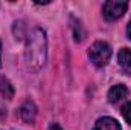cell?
Listing matches in <instances>:
<instances>
[{
  "label": "cell",
  "mask_w": 131,
  "mask_h": 130,
  "mask_svg": "<svg viewBox=\"0 0 131 130\" xmlns=\"http://www.w3.org/2000/svg\"><path fill=\"white\" fill-rule=\"evenodd\" d=\"M20 116L25 123L28 124H32L35 121V116H37V106L34 104L32 99H26L23 103V106L20 107Z\"/></svg>",
  "instance_id": "277c9868"
},
{
  "label": "cell",
  "mask_w": 131,
  "mask_h": 130,
  "mask_svg": "<svg viewBox=\"0 0 131 130\" xmlns=\"http://www.w3.org/2000/svg\"><path fill=\"white\" fill-rule=\"evenodd\" d=\"M89 57H90L92 63L95 66L102 67V66L107 64L110 61V58H111V48L105 41H96L89 49Z\"/></svg>",
  "instance_id": "7a4b0ae2"
},
{
  "label": "cell",
  "mask_w": 131,
  "mask_h": 130,
  "mask_svg": "<svg viewBox=\"0 0 131 130\" xmlns=\"http://www.w3.org/2000/svg\"><path fill=\"white\" fill-rule=\"evenodd\" d=\"M127 95H128V89L124 84H116V86H113L108 90V101L111 104H117V103H121Z\"/></svg>",
  "instance_id": "5b68a950"
},
{
  "label": "cell",
  "mask_w": 131,
  "mask_h": 130,
  "mask_svg": "<svg viewBox=\"0 0 131 130\" xmlns=\"http://www.w3.org/2000/svg\"><path fill=\"white\" fill-rule=\"evenodd\" d=\"M93 130H122L119 123L110 116H104V118H99L95 124Z\"/></svg>",
  "instance_id": "8992f818"
},
{
  "label": "cell",
  "mask_w": 131,
  "mask_h": 130,
  "mask_svg": "<svg viewBox=\"0 0 131 130\" xmlns=\"http://www.w3.org/2000/svg\"><path fill=\"white\" fill-rule=\"evenodd\" d=\"M23 29H25V25H23V22H15L14 23V35H15V38L17 40H21L23 38Z\"/></svg>",
  "instance_id": "9c48e42d"
},
{
  "label": "cell",
  "mask_w": 131,
  "mask_h": 130,
  "mask_svg": "<svg viewBox=\"0 0 131 130\" xmlns=\"http://www.w3.org/2000/svg\"><path fill=\"white\" fill-rule=\"evenodd\" d=\"M25 58L28 67L32 72H38L44 67L47 60V37L41 28L32 29L28 35Z\"/></svg>",
  "instance_id": "6da1fadb"
},
{
  "label": "cell",
  "mask_w": 131,
  "mask_h": 130,
  "mask_svg": "<svg viewBox=\"0 0 131 130\" xmlns=\"http://www.w3.org/2000/svg\"><path fill=\"white\" fill-rule=\"evenodd\" d=\"M0 55H2V43H0Z\"/></svg>",
  "instance_id": "4fadbf2b"
},
{
  "label": "cell",
  "mask_w": 131,
  "mask_h": 130,
  "mask_svg": "<svg viewBox=\"0 0 131 130\" xmlns=\"http://www.w3.org/2000/svg\"><path fill=\"white\" fill-rule=\"evenodd\" d=\"M0 94L6 99H11L14 97V87L9 83V80L6 77H3V75H0Z\"/></svg>",
  "instance_id": "ba28073f"
},
{
  "label": "cell",
  "mask_w": 131,
  "mask_h": 130,
  "mask_svg": "<svg viewBox=\"0 0 131 130\" xmlns=\"http://www.w3.org/2000/svg\"><path fill=\"white\" fill-rule=\"evenodd\" d=\"M128 8V3L127 2H105L104 3V8H102V12H104V17L110 22L113 20H117L124 15V12L127 11Z\"/></svg>",
  "instance_id": "3957f363"
},
{
  "label": "cell",
  "mask_w": 131,
  "mask_h": 130,
  "mask_svg": "<svg viewBox=\"0 0 131 130\" xmlns=\"http://www.w3.org/2000/svg\"><path fill=\"white\" fill-rule=\"evenodd\" d=\"M127 35H128V38L131 40V22L128 23V28H127Z\"/></svg>",
  "instance_id": "7c38bea8"
},
{
  "label": "cell",
  "mask_w": 131,
  "mask_h": 130,
  "mask_svg": "<svg viewBox=\"0 0 131 130\" xmlns=\"http://www.w3.org/2000/svg\"><path fill=\"white\" fill-rule=\"evenodd\" d=\"M49 130H63V129H61V127H60L58 124H52V126L49 127Z\"/></svg>",
  "instance_id": "8fae6325"
},
{
  "label": "cell",
  "mask_w": 131,
  "mask_h": 130,
  "mask_svg": "<svg viewBox=\"0 0 131 130\" xmlns=\"http://www.w3.org/2000/svg\"><path fill=\"white\" fill-rule=\"evenodd\" d=\"M122 116L125 118V121L131 126V101L127 106H124V109H122Z\"/></svg>",
  "instance_id": "30bf717a"
},
{
  "label": "cell",
  "mask_w": 131,
  "mask_h": 130,
  "mask_svg": "<svg viewBox=\"0 0 131 130\" xmlns=\"http://www.w3.org/2000/svg\"><path fill=\"white\" fill-rule=\"evenodd\" d=\"M117 61H119V64L124 70H130L131 69V51L128 48H124V49L119 51Z\"/></svg>",
  "instance_id": "52a82bcc"
}]
</instances>
